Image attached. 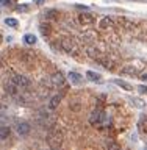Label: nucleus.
Wrapping results in <instances>:
<instances>
[{
    "label": "nucleus",
    "instance_id": "12",
    "mask_svg": "<svg viewBox=\"0 0 147 150\" xmlns=\"http://www.w3.org/2000/svg\"><path fill=\"white\" fill-rule=\"evenodd\" d=\"M36 36L31 35V33H27V35H23V42H25L27 45H35L36 44Z\"/></svg>",
    "mask_w": 147,
    "mask_h": 150
},
{
    "label": "nucleus",
    "instance_id": "3",
    "mask_svg": "<svg viewBox=\"0 0 147 150\" xmlns=\"http://www.w3.org/2000/svg\"><path fill=\"white\" fill-rule=\"evenodd\" d=\"M11 81L14 84H17L21 89H27L28 86H30V80H28L25 75H21V74H14L11 77Z\"/></svg>",
    "mask_w": 147,
    "mask_h": 150
},
{
    "label": "nucleus",
    "instance_id": "22",
    "mask_svg": "<svg viewBox=\"0 0 147 150\" xmlns=\"http://www.w3.org/2000/svg\"><path fill=\"white\" fill-rule=\"evenodd\" d=\"M139 78L143 80V81H147V72H143V74L139 75Z\"/></svg>",
    "mask_w": 147,
    "mask_h": 150
},
{
    "label": "nucleus",
    "instance_id": "24",
    "mask_svg": "<svg viewBox=\"0 0 147 150\" xmlns=\"http://www.w3.org/2000/svg\"><path fill=\"white\" fill-rule=\"evenodd\" d=\"M141 89H139V92H147V88L146 86H139Z\"/></svg>",
    "mask_w": 147,
    "mask_h": 150
},
{
    "label": "nucleus",
    "instance_id": "8",
    "mask_svg": "<svg viewBox=\"0 0 147 150\" xmlns=\"http://www.w3.org/2000/svg\"><path fill=\"white\" fill-rule=\"evenodd\" d=\"M19 89H21V88H19L17 84H14L13 81H9V83L5 84V91H6L9 96H17V94H19Z\"/></svg>",
    "mask_w": 147,
    "mask_h": 150
},
{
    "label": "nucleus",
    "instance_id": "16",
    "mask_svg": "<svg viewBox=\"0 0 147 150\" xmlns=\"http://www.w3.org/2000/svg\"><path fill=\"white\" fill-rule=\"evenodd\" d=\"M127 74L136 75V74H138V70H136V67H133V66H127V67L122 69V75H127Z\"/></svg>",
    "mask_w": 147,
    "mask_h": 150
},
{
    "label": "nucleus",
    "instance_id": "15",
    "mask_svg": "<svg viewBox=\"0 0 147 150\" xmlns=\"http://www.w3.org/2000/svg\"><path fill=\"white\" fill-rule=\"evenodd\" d=\"M69 80H70V83L78 84L80 81H82V75L77 74V72H69Z\"/></svg>",
    "mask_w": 147,
    "mask_h": 150
},
{
    "label": "nucleus",
    "instance_id": "21",
    "mask_svg": "<svg viewBox=\"0 0 147 150\" xmlns=\"http://www.w3.org/2000/svg\"><path fill=\"white\" fill-rule=\"evenodd\" d=\"M17 9L19 11H28V5H19Z\"/></svg>",
    "mask_w": 147,
    "mask_h": 150
},
{
    "label": "nucleus",
    "instance_id": "13",
    "mask_svg": "<svg viewBox=\"0 0 147 150\" xmlns=\"http://www.w3.org/2000/svg\"><path fill=\"white\" fill-rule=\"evenodd\" d=\"M61 97H63V96H53V97L50 98V102H49V108H50V110H55V108L60 105Z\"/></svg>",
    "mask_w": 147,
    "mask_h": 150
},
{
    "label": "nucleus",
    "instance_id": "20",
    "mask_svg": "<svg viewBox=\"0 0 147 150\" xmlns=\"http://www.w3.org/2000/svg\"><path fill=\"white\" fill-rule=\"evenodd\" d=\"M41 31H42V35H49V33H50L49 27H45V23H42V25H41Z\"/></svg>",
    "mask_w": 147,
    "mask_h": 150
},
{
    "label": "nucleus",
    "instance_id": "5",
    "mask_svg": "<svg viewBox=\"0 0 147 150\" xmlns=\"http://www.w3.org/2000/svg\"><path fill=\"white\" fill-rule=\"evenodd\" d=\"M30 130H31V127L28 122H19V124L16 125V133L19 136H27L28 133H30Z\"/></svg>",
    "mask_w": 147,
    "mask_h": 150
},
{
    "label": "nucleus",
    "instance_id": "14",
    "mask_svg": "<svg viewBox=\"0 0 147 150\" xmlns=\"http://www.w3.org/2000/svg\"><path fill=\"white\" fill-rule=\"evenodd\" d=\"M113 83H114V84H117V86H121L122 89H125V91H131V89H133V88H131V84H130V83L124 81V80H119V78H117V80H114Z\"/></svg>",
    "mask_w": 147,
    "mask_h": 150
},
{
    "label": "nucleus",
    "instance_id": "11",
    "mask_svg": "<svg viewBox=\"0 0 147 150\" xmlns=\"http://www.w3.org/2000/svg\"><path fill=\"white\" fill-rule=\"evenodd\" d=\"M9 134H11V130H9V127L0 125V141L8 139V138H9Z\"/></svg>",
    "mask_w": 147,
    "mask_h": 150
},
{
    "label": "nucleus",
    "instance_id": "18",
    "mask_svg": "<svg viewBox=\"0 0 147 150\" xmlns=\"http://www.w3.org/2000/svg\"><path fill=\"white\" fill-rule=\"evenodd\" d=\"M5 23H6L8 27H11V28H16L17 27V19H14V17H6L5 19Z\"/></svg>",
    "mask_w": 147,
    "mask_h": 150
},
{
    "label": "nucleus",
    "instance_id": "9",
    "mask_svg": "<svg viewBox=\"0 0 147 150\" xmlns=\"http://www.w3.org/2000/svg\"><path fill=\"white\" fill-rule=\"evenodd\" d=\"M113 25H114V21H113L111 17H103L100 23H99V27L102 28V30H107V28H111Z\"/></svg>",
    "mask_w": 147,
    "mask_h": 150
},
{
    "label": "nucleus",
    "instance_id": "6",
    "mask_svg": "<svg viewBox=\"0 0 147 150\" xmlns=\"http://www.w3.org/2000/svg\"><path fill=\"white\" fill-rule=\"evenodd\" d=\"M78 22L82 23V25H91V23L96 22V17H94L92 14H89V13H82L78 16Z\"/></svg>",
    "mask_w": 147,
    "mask_h": 150
},
{
    "label": "nucleus",
    "instance_id": "23",
    "mask_svg": "<svg viewBox=\"0 0 147 150\" xmlns=\"http://www.w3.org/2000/svg\"><path fill=\"white\" fill-rule=\"evenodd\" d=\"M77 8H80V9H85V11L88 9V6H85V5H77Z\"/></svg>",
    "mask_w": 147,
    "mask_h": 150
},
{
    "label": "nucleus",
    "instance_id": "17",
    "mask_svg": "<svg viewBox=\"0 0 147 150\" xmlns=\"http://www.w3.org/2000/svg\"><path fill=\"white\" fill-rule=\"evenodd\" d=\"M88 55L94 59H100V52L97 49H88Z\"/></svg>",
    "mask_w": 147,
    "mask_h": 150
},
{
    "label": "nucleus",
    "instance_id": "10",
    "mask_svg": "<svg viewBox=\"0 0 147 150\" xmlns=\"http://www.w3.org/2000/svg\"><path fill=\"white\" fill-rule=\"evenodd\" d=\"M86 78L89 80V81H94V83H100L102 81V77L97 72H94V70H88V72H86Z\"/></svg>",
    "mask_w": 147,
    "mask_h": 150
},
{
    "label": "nucleus",
    "instance_id": "25",
    "mask_svg": "<svg viewBox=\"0 0 147 150\" xmlns=\"http://www.w3.org/2000/svg\"><path fill=\"white\" fill-rule=\"evenodd\" d=\"M35 2H36V3H42L44 0H35Z\"/></svg>",
    "mask_w": 147,
    "mask_h": 150
},
{
    "label": "nucleus",
    "instance_id": "2",
    "mask_svg": "<svg viewBox=\"0 0 147 150\" xmlns=\"http://www.w3.org/2000/svg\"><path fill=\"white\" fill-rule=\"evenodd\" d=\"M105 120V112H103L102 110H92L91 114H89V124L91 125H99L102 124V122Z\"/></svg>",
    "mask_w": 147,
    "mask_h": 150
},
{
    "label": "nucleus",
    "instance_id": "4",
    "mask_svg": "<svg viewBox=\"0 0 147 150\" xmlns=\"http://www.w3.org/2000/svg\"><path fill=\"white\" fill-rule=\"evenodd\" d=\"M50 83H52V86H53V88H61V86H64L66 78H64V75L61 72H56V74H53L50 77Z\"/></svg>",
    "mask_w": 147,
    "mask_h": 150
},
{
    "label": "nucleus",
    "instance_id": "7",
    "mask_svg": "<svg viewBox=\"0 0 147 150\" xmlns=\"http://www.w3.org/2000/svg\"><path fill=\"white\" fill-rule=\"evenodd\" d=\"M61 49H63L64 52H67V53L74 52V50H75L74 41L70 39V38H63V39H61Z\"/></svg>",
    "mask_w": 147,
    "mask_h": 150
},
{
    "label": "nucleus",
    "instance_id": "1",
    "mask_svg": "<svg viewBox=\"0 0 147 150\" xmlns=\"http://www.w3.org/2000/svg\"><path fill=\"white\" fill-rule=\"evenodd\" d=\"M63 139H64V133H63L61 130L55 128V130L50 133V136H49V144H50V147H53V149L60 147L61 142H63Z\"/></svg>",
    "mask_w": 147,
    "mask_h": 150
},
{
    "label": "nucleus",
    "instance_id": "19",
    "mask_svg": "<svg viewBox=\"0 0 147 150\" xmlns=\"http://www.w3.org/2000/svg\"><path fill=\"white\" fill-rule=\"evenodd\" d=\"M0 5H2V6H9L11 8L14 5V0H0Z\"/></svg>",
    "mask_w": 147,
    "mask_h": 150
}]
</instances>
